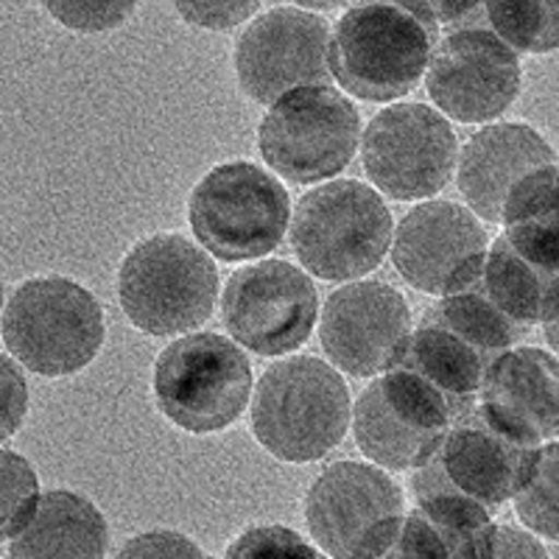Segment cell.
<instances>
[{
    "label": "cell",
    "mask_w": 559,
    "mask_h": 559,
    "mask_svg": "<svg viewBox=\"0 0 559 559\" xmlns=\"http://www.w3.org/2000/svg\"><path fill=\"white\" fill-rule=\"evenodd\" d=\"M492 559H548L537 537L515 526H498V540Z\"/></svg>",
    "instance_id": "cell-34"
},
{
    "label": "cell",
    "mask_w": 559,
    "mask_h": 559,
    "mask_svg": "<svg viewBox=\"0 0 559 559\" xmlns=\"http://www.w3.org/2000/svg\"><path fill=\"white\" fill-rule=\"evenodd\" d=\"M478 401L537 445L559 437V358L537 347L507 349Z\"/></svg>",
    "instance_id": "cell-20"
},
{
    "label": "cell",
    "mask_w": 559,
    "mask_h": 559,
    "mask_svg": "<svg viewBox=\"0 0 559 559\" xmlns=\"http://www.w3.org/2000/svg\"><path fill=\"white\" fill-rule=\"evenodd\" d=\"M546 338H548V344H551V349L557 353V358H559V319H557V322L546 324Z\"/></svg>",
    "instance_id": "cell-35"
},
{
    "label": "cell",
    "mask_w": 559,
    "mask_h": 559,
    "mask_svg": "<svg viewBox=\"0 0 559 559\" xmlns=\"http://www.w3.org/2000/svg\"><path fill=\"white\" fill-rule=\"evenodd\" d=\"M353 419L349 389L322 358L299 356L266 369L252 394L254 439L280 462L324 459Z\"/></svg>",
    "instance_id": "cell-2"
},
{
    "label": "cell",
    "mask_w": 559,
    "mask_h": 559,
    "mask_svg": "<svg viewBox=\"0 0 559 559\" xmlns=\"http://www.w3.org/2000/svg\"><path fill=\"white\" fill-rule=\"evenodd\" d=\"M439 23L428 3H364L338 17L331 39V73L361 102L408 96L428 73Z\"/></svg>",
    "instance_id": "cell-1"
},
{
    "label": "cell",
    "mask_w": 559,
    "mask_h": 559,
    "mask_svg": "<svg viewBox=\"0 0 559 559\" xmlns=\"http://www.w3.org/2000/svg\"><path fill=\"white\" fill-rule=\"evenodd\" d=\"M224 559H331L317 543L286 526H254L229 546Z\"/></svg>",
    "instance_id": "cell-28"
},
{
    "label": "cell",
    "mask_w": 559,
    "mask_h": 559,
    "mask_svg": "<svg viewBox=\"0 0 559 559\" xmlns=\"http://www.w3.org/2000/svg\"><path fill=\"white\" fill-rule=\"evenodd\" d=\"M188 224L199 247L218 261L258 263L286 238L292 202L272 171L233 159L193 185Z\"/></svg>",
    "instance_id": "cell-6"
},
{
    "label": "cell",
    "mask_w": 559,
    "mask_h": 559,
    "mask_svg": "<svg viewBox=\"0 0 559 559\" xmlns=\"http://www.w3.org/2000/svg\"><path fill=\"white\" fill-rule=\"evenodd\" d=\"M383 559H451V551L433 523L419 509H414L406 515L397 543Z\"/></svg>",
    "instance_id": "cell-30"
},
{
    "label": "cell",
    "mask_w": 559,
    "mask_h": 559,
    "mask_svg": "<svg viewBox=\"0 0 559 559\" xmlns=\"http://www.w3.org/2000/svg\"><path fill=\"white\" fill-rule=\"evenodd\" d=\"M481 274L484 266L464 280L462 286L439 299V306H433L428 317L437 319L439 324H445L448 331H453L456 336L467 338L473 347H478L487 356L501 358L507 349L515 347L518 336L526 328H521L515 319H509L492 302V297H489L481 283Z\"/></svg>",
    "instance_id": "cell-23"
},
{
    "label": "cell",
    "mask_w": 559,
    "mask_h": 559,
    "mask_svg": "<svg viewBox=\"0 0 559 559\" xmlns=\"http://www.w3.org/2000/svg\"><path fill=\"white\" fill-rule=\"evenodd\" d=\"M503 227L507 224H543L559 233V166L551 163L537 168L515 185L503 207Z\"/></svg>",
    "instance_id": "cell-26"
},
{
    "label": "cell",
    "mask_w": 559,
    "mask_h": 559,
    "mask_svg": "<svg viewBox=\"0 0 559 559\" xmlns=\"http://www.w3.org/2000/svg\"><path fill=\"white\" fill-rule=\"evenodd\" d=\"M331 39L328 20L306 7L263 9L236 43L238 87L272 107L294 90L331 84Z\"/></svg>",
    "instance_id": "cell-12"
},
{
    "label": "cell",
    "mask_w": 559,
    "mask_h": 559,
    "mask_svg": "<svg viewBox=\"0 0 559 559\" xmlns=\"http://www.w3.org/2000/svg\"><path fill=\"white\" fill-rule=\"evenodd\" d=\"M361 134L356 104L333 84H317L269 107L258 123V152L277 177L313 185L353 163Z\"/></svg>",
    "instance_id": "cell-8"
},
{
    "label": "cell",
    "mask_w": 559,
    "mask_h": 559,
    "mask_svg": "<svg viewBox=\"0 0 559 559\" xmlns=\"http://www.w3.org/2000/svg\"><path fill=\"white\" fill-rule=\"evenodd\" d=\"M487 26L515 53L559 48V3H487Z\"/></svg>",
    "instance_id": "cell-24"
},
{
    "label": "cell",
    "mask_w": 559,
    "mask_h": 559,
    "mask_svg": "<svg viewBox=\"0 0 559 559\" xmlns=\"http://www.w3.org/2000/svg\"><path fill=\"white\" fill-rule=\"evenodd\" d=\"M487 233L471 207L456 202H423L397 224L392 263L408 286L445 297L487 258Z\"/></svg>",
    "instance_id": "cell-16"
},
{
    "label": "cell",
    "mask_w": 559,
    "mask_h": 559,
    "mask_svg": "<svg viewBox=\"0 0 559 559\" xmlns=\"http://www.w3.org/2000/svg\"><path fill=\"white\" fill-rule=\"evenodd\" d=\"M0 462H3V537L9 543L28 526L43 496H39L37 473L26 456L3 448Z\"/></svg>",
    "instance_id": "cell-27"
},
{
    "label": "cell",
    "mask_w": 559,
    "mask_h": 559,
    "mask_svg": "<svg viewBox=\"0 0 559 559\" xmlns=\"http://www.w3.org/2000/svg\"><path fill=\"white\" fill-rule=\"evenodd\" d=\"M43 9L57 20L59 26L70 28V32L98 34L123 26L138 7L134 3H73V0H57V3H45Z\"/></svg>",
    "instance_id": "cell-29"
},
{
    "label": "cell",
    "mask_w": 559,
    "mask_h": 559,
    "mask_svg": "<svg viewBox=\"0 0 559 559\" xmlns=\"http://www.w3.org/2000/svg\"><path fill=\"white\" fill-rule=\"evenodd\" d=\"M361 163L378 193L397 202L428 199L456 174V132L428 104H394L364 129Z\"/></svg>",
    "instance_id": "cell-11"
},
{
    "label": "cell",
    "mask_w": 559,
    "mask_h": 559,
    "mask_svg": "<svg viewBox=\"0 0 559 559\" xmlns=\"http://www.w3.org/2000/svg\"><path fill=\"white\" fill-rule=\"evenodd\" d=\"M456 412L412 369L392 367L353 408V433L364 456L386 471H417L433 459Z\"/></svg>",
    "instance_id": "cell-10"
},
{
    "label": "cell",
    "mask_w": 559,
    "mask_h": 559,
    "mask_svg": "<svg viewBox=\"0 0 559 559\" xmlns=\"http://www.w3.org/2000/svg\"><path fill=\"white\" fill-rule=\"evenodd\" d=\"M481 283L521 328L559 319V233L543 224H507L487 249Z\"/></svg>",
    "instance_id": "cell-18"
},
{
    "label": "cell",
    "mask_w": 559,
    "mask_h": 559,
    "mask_svg": "<svg viewBox=\"0 0 559 559\" xmlns=\"http://www.w3.org/2000/svg\"><path fill=\"white\" fill-rule=\"evenodd\" d=\"M521 59L489 26L445 34L426 73L431 102L459 123L496 121L521 96Z\"/></svg>",
    "instance_id": "cell-14"
},
{
    "label": "cell",
    "mask_w": 559,
    "mask_h": 559,
    "mask_svg": "<svg viewBox=\"0 0 559 559\" xmlns=\"http://www.w3.org/2000/svg\"><path fill=\"white\" fill-rule=\"evenodd\" d=\"M313 543L331 559H383L406 523L401 487L378 464H331L306 496Z\"/></svg>",
    "instance_id": "cell-9"
},
{
    "label": "cell",
    "mask_w": 559,
    "mask_h": 559,
    "mask_svg": "<svg viewBox=\"0 0 559 559\" xmlns=\"http://www.w3.org/2000/svg\"><path fill=\"white\" fill-rule=\"evenodd\" d=\"M152 394L163 417L182 431H224L252 403V364L222 333H188L154 361Z\"/></svg>",
    "instance_id": "cell-7"
},
{
    "label": "cell",
    "mask_w": 559,
    "mask_h": 559,
    "mask_svg": "<svg viewBox=\"0 0 559 559\" xmlns=\"http://www.w3.org/2000/svg\"><path fill=\"white\" fill-rule=\"evenodd\" d=\"M115 559H207V554L191 537L168 532V528H157V532L132 537Z\"/></svg>",
    "instance_id": "cell-31"
},
{
    "label": "cell",
    "mask_w": 559,
    "mask_h": 559,
    "mask_svg": "<svg viewBox=\"0 0 559 559\" xmlns=\"http://www.w3.org/2000/svg\"><path fill=\"white\" fill-rule=\"evenodd\" d=\"M394 224L381 193L358 179L317 185L292 216V247L302 269L328 283L376 272L392 252Z\"/></svg>",
    "instance_id": "cell-4"
},
{
    "label": "cell",
    "mask_w": 559,
    "mask_h": 559,
    "mask_svg": "<svg viewBox=\"0 0 559 559\" xmlns=\"http://www.w3.org/2000/svg\"><path fill=\"white\" fill-rule=\"evenodd\" d=\"M0 389H3V428L0 437L3 442L17 433V428L26 423L28 414V383L23 378V369L17 367L12 356L0 358Z\"/></svg>",
    "instance_id": "cell-33"
},
{
    "label": "cell",
    "mask_w": 559,
    "mask_h": 559,
    "mask_svg": "<svg viewBox=\"0 0 559 559\" xmlns=\"http://www.w3.org/2000/svg\"><path fill=\"white\" fill-rule=\"evenodd\" d=\"M515 509L534 534L559 543V442L540 448L526 487L515 496Z\"/></svg>",
    "instance_id": "cell-25"
},
{
    "label": "cell",
    "mask_w": 559,
    "mask_h": 559,
    "mask_svg": "<svg viewBox=\"0 0 559 559\" xmlns=\"http://www.w3.org/2000/svg\"><path fill=\"white\" fill-rule=\"evenodd\" d=\"M412 308L381 280H356L324 299L319 342L336 369L353 378L389 372L412 336Z\"/></svg>",
    "instance_id": "cell-15"
},
{
    "label": "cell",
    "mask_w": 559,
    "mask_h": 559,
    "mask_svg": "<svg viewBox=\"0 0 559 559\" xmlns=\"http://www.w3.org/2000/svg\"><path fill=\"white\" fill-rule=\"evenodd\" d=\"M496 361L498 358L473 347L467 338L448 331L445 324L426 317L412 331L394 367L412 369L414 376L423 378L433 392L451 403L456 417H462L478 403L489 369Z\"/></svg>",
    "instance_id": "cell-21"
},
{
    "label": "cell",
    "mask_w": 559,
    "mask_h": 559,
    "mask_svg": "<svg viewBox=\"0 0 559 559\" xmlns=\"http://www.w3.org/2000/svg\"><path fill=\"white\" fill-rule=\"evenodd\" d=\"M174 12L185 17L191 26L210 28V32H229V28L252 23L263 12L261 3L243 0V3H177Z\"/></svg>",
    "instance_id": "cell-32"
},
{
    "label": "cell",
    "mask_w": 559,
    "mask_h": 559,
    "mask_svg": "<svg viewBox=\"0 0 559 559\" xmlns=\"http://www.w3.org/2000/svg\"><path fill=\"white\" fill-rule=\"evenodd\" d=\"M104 308L96 294L70 277H28L7 299V353L43 378H68L96 361L104 344Z\"/></svg>",
    "instance_id": "cell-3"
},
{
    "label": "cell",
    "mask_w": 559,
    "mask_h": 559,
    "mask_svg": "<svg viewBox=\"0 0 559 559\" xmlns=\"http://www.w3.org/2000/svg\"><path fill=\"white\" fill-rule=\"evenodd\" d=\"M540 448L478 401L453 423L439 448V462L459 492L492 509L526 487Z\"/></svg>",
    "instance_id": "cell-17"
},
{
    "label": "cell",
    "mask_w": 559,
    "mask_h": 559,
    "mask_svg": "<svg viewBox=\"0 0 559 559\" xmlns=\"http://www.w3.org/2000/svg\"><path fill=\"white\" fill-rule=\"evenodd\" d=\"M224 328L254 356H288L313 333L319 294L313 280L288 261H258L238 269L224 286Z\"/></svg>",
    "instance_id": "cell-13"
},
{
    "label": "cell",
    "mask_w": 559,
    "mask_h": 559,
    "mask_svg": "<svg viewBox=\"0 0 559 559\" xmlns=\"http://www.w3.org/2000/svg\"><path fill=\"white\" fill-rule=\"evenodd\" d=\"M118 299L138 331L148 336H182L202 328L216 308V263L191 238L157 233L123 254Z\"/></svg>",
    "instance_id": "cell-5"
},
{
    "label": "cell",
    "mask_w": 559,
    "mask_h": 559,
    "mask_svg": "<svg viewBox=\"0 0 559 559\" xmlns=\"http://www.w3.org/2000/svg\"><path fill=\"white\" fill-rule=\"evenodd\" d=\"M551 163H557L551 143L534 127L489 123L478 129L459 152V191L478 218L501 222L515 185Z\"/></svg>",
    "instance_id": "cell-19"
},
{
    "label": "cell",
    "mask_w": 559,
    "mask_h": 559,
    "mask_svg": "<svg viewBox=\"0 0 559 559\" xmlns=\"http://www.w3.org/2000/svg\"><path fill=\"white\" fill-rule=\"evenodd\" d=\"M107 521L73 489H51L28 526L9 540V559H104Z\"/></svg>",
    "instance_id": "cell-22"
}]
</instances>
